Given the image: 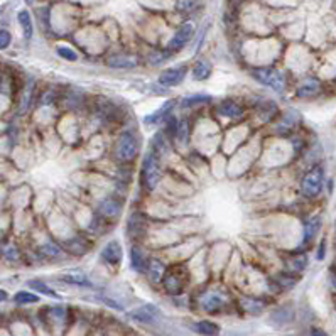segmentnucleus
<instances>
[{"mask_svg":"<svg viewBox=\"0 0 336 336\" xmlns=\"http://www.w3.org/2000/svg\"><path fill=\"white\" fill-rule=\"evenodd\" d=\"M10 44V33L7 30H0V49H5Z\"/></svg>","mask_w":336,"mask_h":336,"instance_id":"obj_33","label":"nucleus"},{"mask_svg":"<svg viewBox=\"0 0 336 336\" xmlns=\"http://www.w3.org/2000/svg\"><path fill=\"white\" fill-rule=\"evenodd\" d=\"M254 78L257 81H260L262 85L270 86L272 90L276 91H282L286 86V78L279 70H274V68H260V70L254 71Z\"/></svg>","mask_w":336,"mask_h":336,"instance_id":"obj_3","label":"nucleus"},{"mask_svg":"<svg viewBox=\"0 0 336 336\" xmlns=\"http://www.w3.org/2000/svg\"><path fill=\"white\" fill-rule=\"evenodd\" d=\"M147 270H149V277L152 282H161L164 279V272H166V267L162 264L161 260L157 259H152L147 265Z\"/></svg>","mask_w":336,"mask_h":336,"instance_id":"obj_14","label":"nucleus"},{"mask_svg":"<svg viewBox=\"0 0 336 336\" xmlns=\"http://www.w3.org/2000/svg\"><path fill=\"white\" fill-rule=\"evenodd\" d=\"M241 304H243L245 311H250V313H260L262 309H264V302L257 301V299H250V297L241 299Z\"/></svg>","mask_w":336,"mask_h":336,"instance_id":"obj_27","label":"nucleus"},{"mask_svg":"<svg viewBox=\"0 0 336 336\" xmlns=\"http://www.w3.org/2000/svg\"><path fill=\"white\" fill-rule=\"evenodd\" d=\"M41 255H46V257H59L61 255V249L54 243H46L39 249Z\"/></svg>","mask_w":336,"mask_h":336,"instance_id":"obj_29","label":"nucleus"},{"mask_svg":"<svg viewBox=\"0 0 336 336\" xmlns=\"http://www.w3.org/2000/svg\"><path fill=\"white\" fill-rule=\"evenodd\" d=\"M319 91H321V83H319L318 78H308V80H304L301 85L297 86L296 95L299 98H313V97H316Z\"/></svg>","mask_w":336,"mask_h":336,"instance_id":"obj_8","label":"nucleus"},{"mask_svg":"<svg viewBox=\"0 0 336 336\" xmlns=\"http://www.w3.org/2000/svg\"><path fill=\"white\" fill-rule=\"evenodd\" d=\"M311 336H329V334L326 331H323V329H319V328H313Z\"/></svg>","mask_w":336,"mask_h":336,"instance_id":"obj_38","label":"nucleus"},{"mask_svg":"<svg viewBox=\"0 0 336 336\" xmlns=\"http://www.w3.org/2000/svg\"><path fill=\"white\" fill-rule=\"evenodd\" d=\"M211 71H213V68L208 61H204V59L198 61L196 66L193 68V78L196 81H204V80H208V78L211 76Z\"/></svg>","mask_w":336,"mask_h":336,"instance_id":"obj_15","label":"nucleus"},{"mask_svg":"<svg viewBox=\"0 0 336 336\" xmlns=\"http://www.w3.org/2000/svg\"><path fill=\"white\" fill-rule=\"evenodd\" d=\"M52 100H54V93H52V91H48L43 98H41V105H51V103H52Z\"/></svg>","mask_w":336,"mask_h":336,"instance_id":"obj_37","label":"nucleus"},{"mask_svg":"<svg viewBox=\"0 0 336 336\" xmlns=\"http://www.w3.org/2000/svg\"><path fill=\"white\" fill-rule=\"evenodd\" d=\"M134 319H137V321H144V323H149L152 321L156 316H157V309L154 306H144L137 309V311H134L132 314H130Z\"/></svg>","mask_w":336,"mask_h":336,"instance_id":"obj_17","label":"nucleus"},{"mask_svg":"<svg viewBox=\"0 0 336 336\" xmlns=\"http://www.w3.org/2000/svg\"><path fill=\"white\" fill-rule=\"evenodd\" d=\"M162 179V171L159 164V157L157 152L152 149L145 154V159L142 162V181L149 191H154L157 185Z\"/></svg>","mask_w":336,"mask_h":336,"instance_id":"obj_1","label":"nucleus"},{"mask_svg":"<svg viewBox=\"0 0 336 336\" xmlns=\"http://www.w3.org/2000/svg\"><path fill=\"white\" fill-rule=\"evenodd\" d=\"M324 257H326V238L321 240V243L318 247V254H316L318 260H324Z\"/></svg>","mask_w":336,"mask_h":336,"instance_id":"obj_34","label":"nucleus"},{"mask_svg":"<svg viewBox=\"0 0 336 336\" xmlns=\"http://www.w3.org/2000/svg\"><path fill=\"white\" fill-rule=\"evenodd\" d=\"M193 34H194V25L191 22L182 24L181 27L177 29V33L174 34V38L169 41V46H167V48L171 51H176V49L179 51L181 48H185V46L190 43Z\"/></svg>","mask_w":336,"mask_h":336,"instance_id":"obj_5","label":"nucleus"},{"mask_svg":"<svg viewBox=\"0 0 336 336\" xmlns=\"http://www.w3.org/2000/svg\"><path fill=\"white\" fill-rule=\"evenodd\" d=\"M120 211H122V206H120L118 201H115V199H105V201L100 204V213L103 215L105 218H117Z\"/></svg>","mask_w":336,"mask_h":336,"instance_id":"obj_12","label":"nucleus"},{"mask_svg":"<svg viewBox=\"0 0 336 336\" xmlns=\"http://www.w3.org/2000/svg\"><path fill=\"white\" fill-rule=\"evenodd\" d=\"M172 105H174V102H167L166 105H162V107L157 110V112H154L152 115H147L144 122H145V124H156V122H159L162 117H166V115L169 113V110L172 108Z\"/></svg>","mask_w":336,"mask_h":336,"instance_id":"obj_22","label":"nucleus"},{"mask_svg":"<svg viewBox=\"0 0 336 336\" xmlns=\"http://www.w3.org/2000/svg\"><path fill=\"white\" fill-rule=\"evenodd\" d=\"M107 65L110 68H115V70H130V68H135L139 65V57L130 54H115L108 57Z\"/></svg>","mask_w":336,"mask_h":336,"instance_id":"obj_7","label":"nucleus"},{"mask_svg":"<svg viewBox=\"0 0 336 336\" xmlns=\"http://www.w3.org/2000/svg\"><path fill=\"white\" fill-rule=\"evenodd\" d=\"M319 228H321V218L314 217L309 220V222L304 225V241H306V243L308 241H311L318 235Z\"/></svg>","mask_w":336,"mask_h":336,"instance_id":"obj_16","label":"nucleus"},{"mask_svg":"<svg viewBox=\"0 0 336 336\" xmlns=\"http://www.w3.org/2000/svg\"><path fill=\"white\" fill-rule=\"evenodd\" d=\"M63 281L70 282V284H75V286H85V287L91 286V282L86 279V276L80 274V272H70V274H65L63 276Z\"/></svg>","mask_w":336,"mask_h":336,"instance_id":"obj_21","label":"nucleus"},{"mask_svg":"<svg viewBox=\"0 0 336 336\" xmlns=\"http://www.w3.org/2000/svg\"><path fill=\"white\" fill-rule=\"evenodd\" d=\"M218 112L223 115V117H228V118H240L243 115V108L240 107L238 103L235 102H223L220 105Z\"/></svg>","mask_w":336,"mask_h":336,"instance_id":"obj_13","label":"nucleus"},{"mask_svg":"<svg viewBox=\"0 0 336 336\" xmlns=\"http://www.w3.org/2000/svg\"><path fill=\"white\" fill-rule=\"evenodd\" d=\"M306 265H308V257H306V254L294 255L292 259L289 260V267H291L292 270H296V272L304 270V269H306Z\"/></svg>","mask_w":336,"mask_h":336,"instance_id":"obj_25","label":"nucleus"},{"mask_svg":"<svg viewBox=\"0 0 336 336\" xmlns=\"http://www.w3.org/2000/svg\"><path fill=\"white\" fill-rule=\"evenodd\" d=\"M130 262H132V267L134 270H139V272H144L147 269V262L144 260L142 257V252H140L137 247H134L130 250Z\"/></svg>","mask_w":336,"mask_h":336,"instance_id":"obj_20","label":"nucleus"},{"mask_svg":"<svg viewBox=\"0 0 336 336\" xmlns=\"http://www.w3.org/2000/svg\"><path fill=\"white\" fill-rule=\"evenodd\" d=\"M29 287H33L34 291H38V292H43V294H46V296H51V297H59L57 294L52 291L51 287H48L44 284V282H41V281H29Z\"/></svg>","mask_w":336,"mask_h":336,"instance_id":"obj_28","label":"nucleus"},{"mask_svg":"<svg viewBox=\"0 0 336 336\" xmlns=\"http://www.w3.org/2000/svg\"><path fill=\"white\" fill-rule=\"evenodd\" d=\"M137 150H139L137 139H135L132 134L127 132V134H124L122 137H120L115 154H117V157L120 161L130 162V161H134L135 156H137Z\"/></svg>","mask_w":336,"mask_h":336,"instance_id":"obj_4","label":"nucleus"},{"mask_svg":"<svg viewBox=\"0 0 336 336\" xmlns=\"http://www.w3.org/2000/svg\"><path fill=\"white\" fill-rule=\"evenodd\" d=\"M102 257L105 262H108L110 265H118L120 260H122V249H120V243L117 240L110 241V243L105 245V249L102 250Z\"/></svg>","mask_w":336,"mask_h":336,"instance_id":"obj_9","label":"nucleus"},{"mask_svg":"<svg viewBox=\"0 0 336 336\" xmlns=\"http://www.w3.org/2000/svg\"><path fill=\"white\" fill-rule=\"evenodd\" d=\"M193 7H194V0H177V2H176V9L181 10V12L191 10Z\"/></svg>","mask_w":336,"mask_h":336,"instance_id":"obj_32","label":"nucleus"},{"mask_svg":"<svg viewBox=\"0 0 336 336\" xmlns=\"http://www.w3.org/2000/svg\"><path fill=\"white\" fill-rule=\"evenodd\" d=\"M19 22H20V27L24 30V36L25 39H30L33 38V19H30V14L27 10H20L19 12Z\"/></svg>","mask_w":336,"mask_h":336,"instance_id":"obj_19","label":"nucleus"},{"mask_svg":"<svg viewBox=\"0 0 336 336\" xmlns=\"http://www.w3.org/2000/svg\"><path fill=\"white\" fill-rule=\"evenodd\" d=\"M188 70L185 66H179V68H169V70H164L161 73L159 76V83L164 86H176L185 80Z\"/></svg>","mask_w":336,"mask_h":336,"instance_id":"obj_6","label":"nucleus"},{"mask_svg":"<svg viewBox=\"0 0 336 336\" xmlns=\"http://www.w3.org/2000/svg\"><path fill=\"white\" fill-rule=\"evenodd\" d=\"M204 102H209V97H206V95H194V97H188V98L182 100V107H191V105L204 103Z\"/></svg>","mask_w":336,"mask_h":336,"instance_id":"obj_30","label":"nucleus"},{"mask_svg":"<svg viewBox=\"0 0 336 336\" xmlns=\"http://www.w3.org/2000/svg\"><path fill=\"white\" fill-rule=\"evenodd\" d=\"M331 284H333L334 291H336V272H333V276H331Z\"/></svg>","mask_w":336,"mask_h":336,"instance_id":"obj_40","label":"nucleus"},{"mask_svg":"<svg viewBox=\"0 0 336 336\" xmlns=\"http://www.w3.org/2000/svg\"><path fill=\"white\" fill-rule=\"evenodd\" d=\"M7 292L4 291V289H0V302H4V301H7Z\"/></svg>","mask_w":336,"mask_h":336,"instance_id":"obj_39","label":"nucleus"},{"mask_svg":"<svg viewBox=\"0 0 336 336\" xmlns=\"http://www.w3.org/2000/svg\"><path fill=\"white\" fill-rule=\"evenodd\" d=\"M223 304V297L220 294H208L206 297L203 299V308L206 309L208 313H217Z\"/></svg>","mask_w":336,"mask_h":336,"instance_id":"obj_18","label":"nucleus"},{"mask_svg":"<svg viewBox=\"0 0 336 336\" xmlns=\"http://www.w3.org/2000/svg\"><path fill=\"white\" fill-rule=\"evenodd\" d=\"M57 54H59L63 59H66V61H76L78 59V54L73 49H70V48H57Z\"/></svg>","mask_w":336,"mask_h":336,"instance_id":"obj_31","label":"nucleus"},{"mask_svg":"<svg viewBox=\"0 0 336 336\" xmlns=\"http://www.w3.org/2000/svg\"><path fill=\"white\" fill-rule=\"evenodd\" d=\"M25 2H27V4H33V2H34V0H25Z\"/></svg>","mask_w":336,"mask_h":336,"instance_id":"obj_41","label":"nucleus"},{"mask_svg":"<svg viewBox=\"0 0 336 336\" xmlns=\"http://www.w3.org/2000/svg\"><path fill=\"white\" fill-rule=\"evenodd\" d=\"M5 257H7V259H10V260H15V259L19 257L17 249H14V247H9V249L5 250Z\"/></svg>","mask_w":336,"mask_h":336,"instance_id":"obj_36","label":"nucleus"},{"mask_svg":"<svg viewBox=\"0 0 336 336\" xmlns=\"http://www.w3.org/2000/svg\"><path fill=\"white\" fill-rule=\"evenodd\" d=\"M0 179H2V177H0Z\"/></svg>","mask_w":336,"mask_h":336,"instance_id":"obj_42","label":"nucleus"},{"mask_svg":"<svg viewBox=\"0 0 336 336\" xmlns=\"http://www.w3.org/2000/svg\"><path fill=\"white\" fill-rule=\"evenodd\" d=\"M277 281H279L284 287H292L294 284H296V279L291 277V276H279V279Z\"/></svg>","mask_w":336,"mask_h":336,"instance_id":"obj_35","label":"nucleus"},{"mask_svg":"<svg viewBox=\"0 0 336 336\" xmlns=\"http://www.w3.org/2000/svg\"><path fill=\"white\" fill-rule=\"evenodd\" d=\"M196 331L204 336H217L220 333V328L218 324H215L211 321H199L196 323Z\"/></svg>","mask_w":336,"mask_h":336,"instance_id":"obj_23","label":"nucleus"},{"mask_svg":"<svg viewBox=\"0 0 336 336\" xmlns=\"http://www.w3.org/2000/svg\"><path fill=\"white\" fill-rule=\"evenodd\" d=\"M164 287L169 294H181L185 289V279L177 274V270H172L164 277Z\"/></svg>","mask_w":336,"mask_h":336,"instance_id":"obj_10","label":"nucleus"},{"mask_svg":"<svg viewBox=\"0 0 336 336\" xmlns=\"http://www.w3.org/2000/svg\"><path fill=\"white\" fill-rule=\"evenodd\" d=\"M14 301L17 302V304H33V302H38L39 297L36 296V294H33V292L19 291V292L14 296Z\"/></svg>","mask_w":336,"mask_h":336,"instance_id":"obj_26","label":"nucleus"},{"mask_svg":"<svg viewBox=\"0 0 336 336\" xmlns=\"http://www.w3.org/2000/svg\"><path fill=\"white\" fill-rule=\"evenodd\" d=\"M323 186H324V171L321 166H318L302 177L301 191L306 198H316L321 194Z\"/></svg>","mask_w":336,"mask_h":336,"instance_id":"obj_2","label":"nucleus"},{"mask_svg":"<svg viewBox=\"0 0 336 336\" xmlns=\"http://www.w3.org/2000/svg\"><path fill=\"white\" fill-rule=\"evenodd\" d=\"M176 139L179 140L181 144H186L188 142V135H190V124L186 120H182L176 125Z\"/></svg>","mask_w":336,"mask_h":336,"instance_id":"obj_24","label":"nucleus"},{"mask_svg":"<svg viewBox=\"0 0 336 336\" xmlns=\"http://www.w3.org/2000/svg\"><path fill=\"white\" fill-rule=\"evenodd\" d=\"M144 230H145V222H144L142 215L134 213L132 217H130L129 225H127L129 235H130V237H134V238H137V237H140V235L144 233Z\"/></svg>","mask_w":336,"mask_h":336,"instance_id":"obj_11","label":"nucleus"}]
</instances>
